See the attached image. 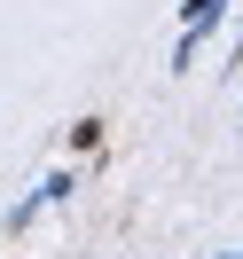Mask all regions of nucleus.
Masks as SVG:
<instances>
[{
	"mask_svg": "<svg viewBox=\"0 0 243 259\" xmlns=\"http://www.w3.org/2000/svg\"><path fill=\"white\" fill-rule=\"evenodd\" d=\"M235 0H180V32H220V16Z\"/></svg>",
	"mask_w": 243,
	"mask_h": 259,
	"instance_id": "obj_1",
	"label": "nucleus"
},
{
	"mask_svg": "<svg viewBox=\"0 0 243 259\" xmlns=\"http://www.w3.org/2000/svg\"><path fill=\"white\" fill-rule=\"evenodd\" d=\"M39 212H47V189H32L24 204H8V220H0V236H24V228H32Z\"/></svg>",
	"mask_w": 243,
	"mask_h": 259,
	"instance_id": "obj_2",
	"label": "nucleus"
},
{
	"mask_svg": "<svg viewBox=\"0 0 243 259\" xmlns=\"http://www.w3.org/2000/svg\"><path fill=\"white\" fill-rule=\"evenodd\" d=\"M71 149H79V157L102 149V118H71Z\"/></svg>",
	"mask_w": 243,
	"mask_h": 259,
	"instance_id": "obj_3",
	"label": "nucleus"
},
{
	"mask_svg": "<svg viewBox=\"0 0 243 259\" xmlns=\"http://www.w3.org/2000/svg\"><path fill=\"white\" fill-rule=\"evenodd\" d=\"M39 189H47V204H71V189H79V173H71V165H63V173H47V181H39Z\"/></svg>",
	"mask_w": 243,
	"mask_h": 259,
	"instance_id": "obj_4",
	"label": "nucleus"
},
{
	"mask_svg": "<svg viewBox=\"0 0 243 259\" xmlns=\"http://www.w3.org/2000/svg\"><path fill=\"white\" fill-rule=\"evenodd\" d=\"M235 63H243V32H235V55H227V71H235Z\"/></svg>",
	"mask_w": 243,
	"mask_h": 259,
	"instance_id": "obj_5",
	"label": "nucleus"
},
{
	"mask_svg": "<svg viewBox=\"0 0 243 259\" xmlns=\"http://www.w3.org/2000/svg\"><path fill=\"white\" fill-rule=\"evenodd\" d=\"M227 259H243V243H235V251H227Z\"/></svg>",
	"mask_w": 243,
	"mask_h": 259,
	"instance_id": "obj_6",
	"label": "nucleus"
}]
</instances>
